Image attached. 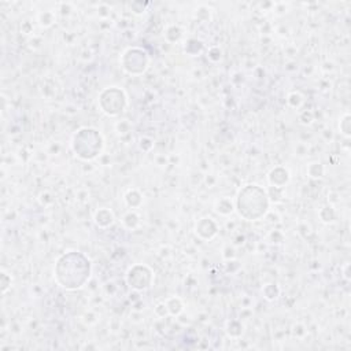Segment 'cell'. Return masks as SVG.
<instances>
[{
  "label": "cell",
  "mask_w": 351,
  "mask_h": 351,
  "mask_svg": "<svg viewBox=\"0 0 351 351\" xmlns=\"http://www.w3.org/2000/svg\"><path fill=\"white\" fill-rule=\"evenodd\" d=\"M267 195L258 185H247L237 196V211L241 217L255 221L267 210Z\"/></svg>",
  "instance_id": "cell-1"
},
{
  "label": "cell",
  "mask_w": 351,
  "mask_h": 351,
  "mask_svg": "<svg viewBox=\"0 0 351 351\" xmlns=\"http://www.w3.org/2000/svg\"><path fill=\"white\" fill-rule=\"evenodd\" d=\"M74 258H75V251H70L69 254L62 255L58 259V263H56V280H58V282H60L69 273H71L70 277L67 278L66 284L63 285V288H66V289H77V288L82 287L85 284V281L88 280L89 273H90V266H85V267L74 270L73 269Z\"/></svg>",
  "instance_id": "cell-2"
},
{
  "label": "cell",
  "mask_w": 351,
  "mask_h": 351,
  "mask_svg": "<svg viewBox=\"0 0 351 351\" xmlns=\"http://www.w3.org/2000/svg\"><path fill=\"white\" fill-rule=\"evenodd\" d=\"M112 219H114L112 213H111L110 210H107V208H100V210L96 213V215H95V221H96V223L100 225V226H103V223H104L103 221H106L107 226L111 225V223H112Z\"/></svg>",
  "instance_id": "cell-3"
}]
</instances>
